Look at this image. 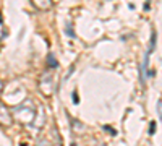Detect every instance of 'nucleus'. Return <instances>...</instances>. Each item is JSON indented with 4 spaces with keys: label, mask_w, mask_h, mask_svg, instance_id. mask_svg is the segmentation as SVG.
Masks as SVG:
<instances>
[{
    "label": "nucleus",
    "mask_w": 162,
    "mask_h": 146,
    "mask_svg": "<svg viewBox=\"0 0 162 146\" xmlns=\"http://www.w3.org/2000/svg\"><path fill=\"white\" fill-rule=\"evenodd\" d=\"M159 115H160V119H162V101H159Z\"/></svg>",
    "instance_id": "obj_7"
},
{
    "label": "nucleus",
    "mask_w": 162,
    "mask_h": 146,
    "mask_svg": "<svg viewBox=\"0 0 162 146\" xmlns=\"http://www.w3.org/2000/svg\"><path fill=\"white\" fill-rule=\"evenodd\" d=\"M37 146H49V144H47V143H46V140H42V141H41V143H39Z\"/></svg>",
    "instance_id": "obj_8"
},
{
    "label": "nucleus",
    "mask_w": 162,
    "mask_h": 146,
    "mask_svg": "<svg viewBox=\"0 0 162 146\" xmlns=\"http://www.w3.org/2000/svg\"><path fill=\"white\" fill-rule=\"evenodd\" d=\"M47 62H49V67H52V68H57V60H55V57L52 54H49V57H47Z\"/></svg>",
    "instance_id": "obj_4"
},
{
    "label": "nucleus",
    "mask_w": 162,
    "mask_h": 146,
    "mask_svg": "<svg viewBox=\"0 0 162 146\" xmlns=\"http://www.w3.org/2000/svg\"><path fill=\"white\" fill-rule=\"evenodd\" d=\"M39 88H41V91L46 96H50L52 94V91H54V76H50L49 71L42 73L41 80H39Z\"/></svg>",
    "instance_id": "obj_2"
},
{
    "label": "nucleus",
    "mask_w": 162,
    "mask_h": 146,
    "mask_svg": "<svg viewBox=\"0 0 162 146\" xmlns=\"http://www.w3.org/2000/svg\"><path fill=\"white\" fill-rule=\"evenodd\" d=\"M13 114H15V119H18L21 123H31L36 115V107L31 101H24L13 109Z\"/></svg>",
    "instance_id": "obj_1"
},
{
    "label": "nucleus",
    "mask_w": 162,
    "mask_h": 146,
    "mask_svg": "<svg viewBox=\"0 0 162 146\" xmlns=\"http://www.w3.org/2000/svg\"><path fill=\"white\" fill-rule=\"evenodd\" d=\"M71 146H76V144H71Z\"/></svg>",
    "instance_id": "obj_9"
},
{
    "label": "nucleus",
    "mask_w": 162,
    "mask_h": 146,
    "mask_svg": "<svg viewBox=\"0 0 162 146\" xmlns=\"http://www.w3.org/2000/svg\"><path fill=\"white\" fill-rule=\"evenodd\" d=\"M73 102H75V104H78V96H76V91H73Z\"/></svg>",
    "instance_id": "obj_6"
},
{
    "label": "nucleus",
    "mask_w": 162,
    "mask_h": 146,
    "mask_svg": "<svg viewBox=\"0 0 162 146\" xmlns=\"http://www.w3.org/2000/svg\"><path fill=\"white\" fill-rule=\"evenodd\" d=\"M154 128H156V123H154V122H151V128H149V135H152V133H154Z\"/></svg>",
    "instance_id": "obj_5"
},
{
    "label": "nucleus",
    "mask_w": 162,
    "mask_h": 146,
    "mask_svg": "<svg viewBox=\"0 0 162 146\" xmlns=\"http://www.w3.org/2000/svg\"><path fill=\"white\" fill-rule=\"evenodd\" d=\"M11 123H13V114L3 102H0V125L10 127Z\"/></svg>",
    "instance_id": "obj_3"
}]
</instances>
